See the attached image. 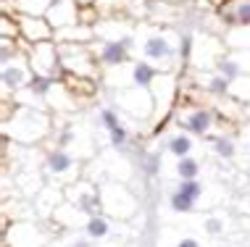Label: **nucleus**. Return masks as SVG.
Here are the masks:
<instances>
[{
  "instance_id": "nucleus-1",
  "label": "nucleus",
  "mask_w": 250,
  "mask_h": 247,
  "mask_svg": "<svg viewBox=\"0 0 250 247\" xmlns=\"http://www.w3.org/2000/svg\"><path fill=\"white\" fill-rule=\"evenodd\" d=\"M134 58L150 63L158 71H185L182 56V32L177 26H161L150 21H137L134 35Z\"/></svg>"
},
{
  "instance_id": "nucleus-2",
  "label": "nucleus",
  "mask_w": 250,
  "mask_h": 247,
  "mask_svg": "<svg viewBox=\"0 0 250 247\" xmlns=\"http://www.w3.org/2000/svg\"><path fill=\"white\" fill-rule=\"evenodd\" d=\"M50 137L53 113L48 108H29V105H16L13 100H3V139L37 148Z\"/></svg>"
},
{
  "instance_id": "nucleus-3",
  "label": "nucleus",
  "mask_w": 250,
  "mask_h": 247,
  "mask_svg": "<svg viewBox=\"0 0 250 247\" xmlns=\"http://www.w3.org/2000/svg\"><path fill=\"white\" fill-rule=\"evenodd\" d=\"M53 139H56L53 148L69 150L79 161H90V158L98 155V145H95V137H92L90 124L74 121L71 116L53 113Z\"/></svg>"
},
{
  "instance_id": "nucleus-4",
  "label": "nucleus",
  "mask_w": 250,
  "mask_h": 247,
  "mask_svg": "<svg viewBox=\"0 0 250 247\" xmlns=\"http://www.w3.org/2000/svg\"><path fill=\"white\" fill-rule=\"evenodd\" d=\"M153 92V118H150V129L161 132L166 126V121H171L174 108L179 105V92H182V71H161L150 84Z\"/></svg>"
},
{
  "instance_id": "nucleus-5",
  "label": "nucleus",
  "mask_w": 250,
  "mask_h": 247,
  "mask_svg": "<svg viewBox=\"0 0 250 247\" xmlns=\"http://www.w3.org/2000/svg\"><path fill=\"white\" fill-rule=\"evenodd\" d=\"M171 121L177 124L179 132H187V134H192V137L208 139L211 134H216L219 113L206 103H187V100H179V105L174 108Z\"/></svg>"
},
{
  "instance_id": "nucleus-6",
  "label": "nucleus",
  "mask_w": 250,
  "mask_h": 247,
  "mask_svg": "<svg viewBox=\"0 0 250 247\" xmlns=\"http://www.w3.org/2000/svg\"><path fill=\"white\" fill-rule=\"evenodd\" d=\"M58 56H61V66L66 74L71 76H82V79H92V82H103V66H100L92 42H58Z\"/></svg>"
},
{
  "instance_id": "nucleus-7",
  "label": "nucleus",
  "mask_w": 250,
  "mask_h": 247,
  "mask_svg": "<svg viewBox=\"0 0 250 247\" xmlns=\"http://www.w3.org/2000/svg\"><path fill=\"white\" fill-rule=\"evenodd\" d=\"M56 231L61 229L53 221H16L3 226V247H48Z\"/></svg>"
},
{
  "instance_id": "nucleus-8",
  "label": "nucleus",
  "mask_w": 250,
  "mask_h": 247,
  "mask_svg": "<svg viewBox=\"0 0 250 247\" xmlns=\"http://www.w3.org/2000/svg\"><path fill=\"white\" fill-rule=\"evenodd\" d=\"M111 103L113 108H119L121 113H126L134 121L150 124L155 103H153V92L150 87H121V90H111Z\"/></svg>"
},
{
  "instance_id": "nucleus-9",
  "label": "nucleus",
  "mask_w": 250,
  "mask_h": 247,
  "mask_svg": "<svg viewBox=\"0 0 250 247\" xmlns=\"http://www.w3.org/2000/svg\"><path fill=\"white\" fill-rule=\"evenodd\" d=\"M42 173L48 176V182H56L61 187L77 182V179L84 176V161H79L77 155H71L69 150L63 148H48L42 152Z\"/></svg>"
},
{
  "instance_id": "nucleus-10",
  "label": "nucleus",
  "mask_w": 250,
  "mask_h": 247,
  "mask_svg": "<svg viewBox=\"0 0 250 247\" xmlns=\"http://www.w3.org/2000/svg\"><path fill=\"white\" fill-rule=\"evenodd\" d=\"M100 200H103V213L116 221H129L140 208L137 195L124 182H100Z\"/></svg>"
},
{
  "instance_id": "nucleus-11",
  "label": "nucleus",
  "mask_w": 250,
  "mask_h": 247,
  "mask_svg": "<svg viewBox=\"0 0 250 247\" xmlns=\"http://www.w3.org/2000/svg\"><path fill=\"white\" fill-rule=\"evenodd\" d=\"M161 71L153 69L150 63L134 58V61L124 63V66H116V69L103 71V82L100 84H105L108 90H121V87H150L153 79Z\"/></svg>"
},
{
  "instance_id": "nucleus-12",
  "label": "nucleus",
  "mask_w": 250,
  "mask_h": 247,
  "mask_svg": "<svg viewBox=\"0 0 250 247\" xmlns=\"http://www.w3.org/2000/svg\"><path fill=\"white\" fill-rule=\"evenodd\" d=\"M0 82H3V100H11L19 90L35 82V71H32L26 50L19 53L16 58H11V61H0Z\"/></svg>"
},
{
  "instance_id": "nucleus-13",
  "label": "nucleus",
  "mask_w": 250,
  "mask_h": 247,
  "mask_svg": "<svg viewBox=\"0 0 250 247\" xmlns=\"http://www.w3.org/2000/svg\"><path fill=\"white\" fill-rule=\"evenodd\" d=\"M26 56H29L32 71L35 76H45V79H63V66H61V56H58V42L48 39V42H37V45H26Z\"/></svg>"
},
{
  "instance_id": "nucleus-14",
  "label": "nucleus",
  "mask_w": 250,
  "mask_h": 247,
  "mask_svg": "<svg viewBox=\"0 0 250 247\" xmlns=\"http://www.w3.org/2000/svg\"><path fill=\"white\" fill-rule=\"evenodd\" d=\"M227 56V45L221 35H213V32H203V35H195L192 42V53H190V69H216V63Z\"/></svg>"
},
{
  "instance_id": "nucleus-15",
  "label": "nucleus",
  "mask_w": 250,
  "mask_h": 247,
  "mask_svg": "<svg viewBox=\"0 0 250 247\" xmlns=\"http://www.w3.org/2000/svg\"><path fill=\"white\" fill-rule=\"evenodd\" d=\"M63 192H66V203L77 205L79 210L87 213V216H98V213H103L100 184H95V179L82 176V179H77V182L66 184Z\"/></svg>"
},
{
  "instance_id": "nucleus-16",
  "label": "nucleus",
  "mask_w": 250,
  "mask_h": 247,
  "mask_svg": "<svg viewBox=\"0 0 250 247\" xmlns=\"http://www.w3.org/2000/svg\"><path fill=\"white\" fill-rule=\"evenodd\" d=\"M92 166H98V184L100 182H124L129 184L134 169L124 155H119V148L103 150L92 158Z\"/></svg>"
},
{
  "instance_id": "nucleus-17",
  "label": "nucleus",
  "mask_w": 250,
  "mask_h": 247,
  "mask_svg": "<svg viewBox=\"0 0 250 247\" xmlns=\"http://www.w3.org/2000/svg\"><path fill=\"white\" fill-rule=\"evenodd\" d=\"M92 50H95L103 71L116 69V66H124L134 61V45L132 42H116V39H95L92 42Z\"/></svg>"
},
{
  "instance_id": "nucleus-18",
  "label": "nucleus",
  "mask_w": 250,
  "mask_h": 247,
  "mask_svg": "<svg viewBox=\"0 0 250 247\" xmlns=\"http://www.w3.org/2000/svg\"><path fill=\"white\" fill-rule=\"evenodd\" d=\"M16 19H19V26H21V39L26 45L56 39V29L45 16H16Z\"/></svg>"
},
{
  "instance_id": "nucleus-19",
  "label": "nucleus",
  "mask_w": 250,
  "mask_h": 247,
  "mask_svg": "<svg viewBox=\"0 0 250 247\" xmlns=\"http://www.w3.org/2000/svg\"><path fill=\"white\" fill-rule=\"evenodd\" d=\"M61 203H66V192H63V187L56 184V182H48L42 190H40V195L32 200V205H35L40 221H50L53 213H56V208Z\"/></svg>"
},
{
  "instance_id": "nucleus-20",
  "label": "nucleus",
  "mask_w": 250,
  "mask_h": 247,
  "mask_svg": "<svg viewBox=\"0 0 250 247\" xmlns=\"http://www.w3.org/2000/svg\"><path fill=\"white\" fill-rule=\"evenodd\" d=\"M45 184H48V176L42 173V169H24L13 176V190L26 200H35Z\"/></svg>"
},
{
  "instance_id": "nucleus-21",
  "label": "nucleus",
  "mask_w": 250,
  "mask_h": 247,
  "mask_svg": "<svg viewBox=\"0 0 250 247\" xmlns=\"http://www.w3.org/2000/svg\"><path fill=\"white\" fill-rule=\"evenodd\" d=\"M79 13H82V5L77 0H53L45 19L53 24V29H63V26L79 24Z\"/></svg>"
},
{
  "instance_id": "nucleus-22",
  "label": "nucleus",
  "mask_w": 250,
  "mask_h": 247,
  "mask_svg": "<svg viewBox=\"0 0 250 247\" xmlns=\"http://www.w3.org/2000/svg\"><path fill=\"white\" fill-rule=\"evenodd\" d=\"M37 210L32 205V200H26L21 195H13V200H3V226L16 224V221H35Z\"/></svg>"
},
{
  "instance_id": "nucleus-23",
  "label": "nucleus",
  "mask_w": 250,
  "mask_h": 247,
  "mask_svg": "<svg viewBox=\"0 0 250 247\" xmlns=\"http://www.w3.org/2000/svg\"><path fill=\"white\" fill-rule=\"evenodd\" d=\"M116 218L105 216V213H98V216H90L87 218V224L82 226L84 237H90L92 242H105V239H113L116 237Z\"/></svg>"
},
{
  "instance_id": "nucleus-24",
  "label": "nucleus",
  "mask_w": 250,
  "mask_h": 247,
  "mask_svg": "<svg viewBox=\"0 0 250 247\" xmlns=\"http://www.w3.org/2000/svg\"><path fill=\"white\" fill-rule=\"evenodd\" d=\"M216 13L227 29L229 26H250V0H227Z\"/></svg>"
},
{
  "instance_id": "nucleus-25",
  "label": "nucleus",
  "mask_w": 250,
  "mask_h": 247,
  "mask_svg": "<svg viewBox=\"0 0 250 247\" xmlns=\"http://www.w3.org/2000/svg\"><path fill=\"white\" fill-rule=\"evenodd\" d=\"M87 213L84 210H79L77 205H71V203H61L56 213H53V218L50 221L58 226L61 231H66V229H82V226L87 224Z\"/></svg>"
},
{
  "instance_id": "nucleus-26",
  "label": "nucleus",
  "mask_w": 250,
  "mask_h": 247,
  "mask_svg": "<svg viewBox=\"0 0 250 247\" xmlns=\"http://www.w3.org/2000/svg\"><path fill=\"white\" fill-rule=\"evenodd\" d=\"M98 35H95V26L92 24H71V26H63V29H56V42H95Z\"/></svg>"
},
{
  "instance_id": "nucleus-27",
  "label": "nucleus",
  "mask_w": 250,
  "mask_h": 247,
  "mask_svg": "<svg viewBox=\"0 0 250 247\" xmlns=\"http://www.w3.org/2000/svg\"><path fill=\"white\" fill-rule=\"evenodd\" d=\"M166 152L174 158H187L195 152V137L187 134V132H174L171 137L166 139Z\"/></svg>"
},
{
  "instance_id": "nucleus-28",
  "label": "nucleus",
  "mask_w": 250,
  "mask_h": 247,
  "mask_svg": "<svg viewBox=\"0 0 250 247\" xmlns=\"http://www.w3.org/2000/svg\"><path fill=\"white\" fill-rule=\"evenodd\" d=\"M208 148H211L221 161H234L237 158V139L229 137V134H211L206 139Z\"/></svg>"
},
{
  "instance_id": "nucleus-29",
  "label": "nucleus",
  "mask_w": 250,
  "mask_h": 247,
  "mask_svg": "<svg viewBox=\"0 0 250 247\" xmlns=\"http://www.w3.org/2000/svg\"><path fill=\"white\" fill-rule=\"evenodd\" d=\"M174 176L179 179V182H187V179H200L203 173V161L195 155H187V158H177V163H174Z\"/></svg>"
},
{
  "instance_id": "nucleus-30",
  "label": "nucleus",
  "mask_w": 250,
  "mask_h": 247,
  "mask_svg": "<svg viewBox=\"0 0 250 247\" xmlns=\"http://www.w3.org/2000/svg\"><path fill=\"white\" fill-rule=\"evenodd\" d=\"M53 0H13V16H48Z\"/></svg>"
},
{
  "instance_id": "nucleus-31",
  "label": "nucleus",
  "mask_w": 250,
  "mask_h": 247,
  "mask_svg": "<svg viewBox=\"0 0 250 247\" xmlns=\"http://www.w3.org/2000/svg\"><path fill=\"white\" fill-rule=\"evenodd\" d=\"M227 50H250V26H229L224 32Z\"/></svg>"
},
{
  "instance_id": "nucleus-32",
  "label": "nucleus",
  "mask_w": 250,
  "mask_h": 247,
  "mask_svg": "<svg viewBox=\"0 0 250 247\" xmlns=\"http://www.w3.org/2000/svg\"><path fill=\"white\" fill-rule=\"evenodd\" d=\"M200 229L208 237H224L227 234V216L224 213H206L200 218Z\"/></svg>"
},
{
  "instance_id": "nucleus-33",
  "label": "nucleus",
  "mask_w": 250,
  "mask_h": 247,
  "mask_svg": "<svg viewBox=\"0 0 250 247\" xmlns=\"http://www.w3.org/2000/svg\"><path fill=\"white\" fill-rule=\"evenodd\" d=\"M168 205H171L174 213H182V216H187V213H195V210H198V203H195V200H190L187 195H182L179 190L171 192V197H168Z\"/></svg>"
},
{
  "instance_id": "nucleus-34",
  "label": "nucleus",
  "mask_w": 250,
  "mask_h": 247,
  "mask_svg": "<svg viewBox=\"0 0 250 247\" xmlns=\"http://www.w3.org/2000/svg\"><path fill=\"white\" fill-rule=\"evenodd\" d=\"M177 190L182 192V195H187L190 200H195V203H200L203 195L208 192V187L200 182V179H187V182H179L177 184Z\"/></svg>"
},
{
  "instance_id": "nucleus-35",
  "label": "nucleus",
  "mask_w": 250,
  "mask_h": 247,
  "mask_svg": "<svg viewBox=\"0 0 250 247\" xmlns=\"http://www.w3.org/2000/svg\"><path fill=\"white\" fill-rule=\"evenodd\" d=\"M229 95L237 97L240 103H250V74H242L240 79H234L229 84Z\"/></svg>"
},
{
  "instance_id": "nucleus-36",
  "label": "nucleus",
  "mask_w": 250,
  "mask_h": 247,
  "mask_svg": "<svg viewBox=\"0 0 250 247\" xmlns=\"http://www.w3.org/2000/svg\"><path fill=\"white\" fill-rule=\"evenodd\" d=\"M0 37L5 39H21V26H19L16 16H0Z\"/></svg>"
},
{
  "instance_id": "nucleus-37",
  "label": "nucleus",
  "mask_w": 250,
  "mask_h": 247,
  "mask_svg": "<svg viewBox=\"0 0 250 247\" xmlns=\"http://www.w3.org/2000/svg\"><path fill=\"white\" fill-rule=\"evenodd\" d=\"M61 247H92V239L90 237H71V239H66Z\"/></svg>"
},
{
  "instance_id": "nucleus-38",
  "label": "nucleus",
  "mask_w": 250,
  "mask_h": 247,
  "mask_svg": "<svg viewBox=\"0 0 250 247\" xmlns=\"http://www.w3.org/2000/svg\"><path fill=\"white\" fill-rule=\"evenodd\" d=\"M224 3H227V0H198V5H200V8H206V11H219Z\"/></svg>"
},
{
  "instance_id": "nucleus-39",
  "label": "nucleus",
  "mask_w": 250,
  "mask_h": 247,
  "mask_svg": "<svg viewBox=\"0 0 250 247\" xmlns=\"http://www.w3.org/2000/svg\"><path fill=\"white\" fill-rule=\"evenodd\" d=\"M174 247H200V242L195 237H179L177 242H174Z\"/></svg>"
},
{
  "instance_id": "nucleus-40",
  "label": "nucleus",
  "mask_w": 250,
  "mask_h": 247,
  "mask_svg": "<svg viewBox=\"0 0 250 247\" xmlns=\"http://www.w3.org/2000/svg\"><path fill=\"white\" fill-rule=\"evenodd\" d=\"M240 210H245V213H250V195H245L240 200Z\"/></svg>"
},
{
  "instance_id": "nucleus-41",
  "label": "nucleus",
  "mask_w": 250,
  "mask_h": 247,
  "mask_svg": "<svg viewBox=\"0 0 250 247\" xmlns=\"http://www.w3.org/2000/svg\"><path fill=\"white\" fill-rule=\"evenodd\" d=\"M77 3H79V5H95L98 0H77Z\"/></svg>"
},
{
  "instance_id": "nucleus-42",
  "label": "nucleus",
  "mask_w": 250,
  "mask_h": 247,
  "mask_svg": "<svg viewBox=\"0 0 250 247\" xmlns=\"http://www.w3.org/2000/svg\"><path fill=\"white\" fill-rule=\"evenodd\" d=\"M242 137H250V121H245V129H242Z\"/></svg>"
},
{
  "instance_id": "nucleus-43",
  "label": "nucleus",
  "mask_w": 250,
  "mask_h": 247,
  "mask_svg": "<svg viewBox=\"0 0 250 247\" xmlns=\"http://www.w3.org/2000/svg\"><path fill=\"white\" fill-rule=\"evenodd\" d=\"M245 121H250V103H245Z\"/></svg>"
},
{
  "instance_id": "nucleus-44",
  "label": "nucleus",
  "mask_w": 250,
  "mask_h": 247,
  "mask_svg": "<svg viewBox=\"0 0 250 247\" xmlns=\"http://www.w3.org/2000/svg\"><path fill=\"white\" fill-rule=\"evenodd\" d=\"M168 3H179L182 5V3H190V0H168Z\"/></svg>"
}]
</instances>
